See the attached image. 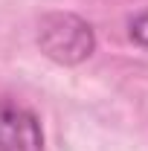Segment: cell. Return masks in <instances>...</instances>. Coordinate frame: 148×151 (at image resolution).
<instances>
[{"mask_svg": "<svg viewBox=\"0 0 148 151\" xmlns=\"http://www.w3.org/2000/svg\"><path fill=\"white\" fill-rule=\"evenodd\" d=\"M38 47L55 64H81L96 50V35L87 20L73 12H50L38 20Z\"/></svg>", "mask_w": 148, "mask_h": 151, "instance_id": "cell-1", "label": "cell"}, {"mask_svg": "<svg viewBox=\"0 0 148 151\" xmlns=\"http://www.w3.org/2000/svg\"><path fill=\"white\" fill-rule=\"evenodd\" d=\"M0 151H44L41 119L12 99H0Z\"/></svg>", "mask_w": 148, "mask_h": 151, "instance_id": "cell-2", "label": "cell"}, {"mask_svg": "<svg viewBox=\"0 0 148 151\" xmlns=\"http://www.w3.org/2000/svg\"><path fill=\"white\" fill-rule=\"evenodd\" d=\"M131 38L139 47H148V12H142V15H137L131 20Z\"/></svg>", "mask_w": 148, "mask_h": 151, "instance_id": "cell-3", "label": "cell"}]
</instances>
